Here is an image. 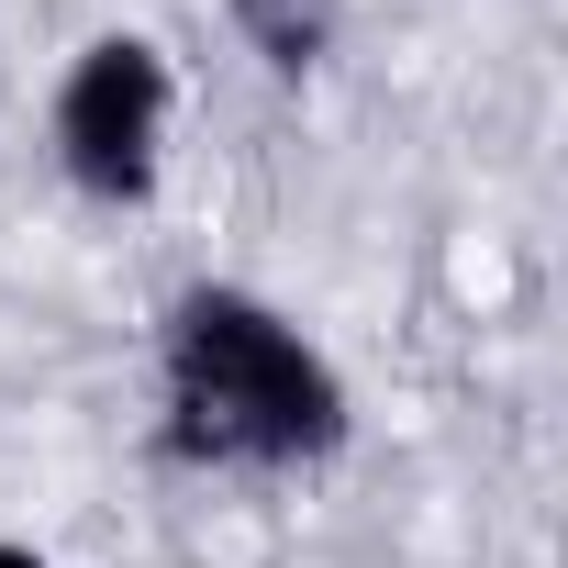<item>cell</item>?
<instances>
[{
    "mask_svg": "<svg viewBox=\"0 0 568 568\" xmlns=\"http://www.w3.org/2000/svg\"><path fill=\"white\" fill-rule=\"evenodd\" d=\"M156 402H168V457L190 468H324L357 424L335 357L234 278H201L168 302Z\"/></svg>",
    "mask_w": 568,
    "mask_h": 568,
    "instance_id": "obj_1",
    "label": "cell"
},
{
    "mask_svg": "<svg viewBox=\"0 0 568 568\" xmlns=\"http://www.w3.org/2000/svg\"><path fill=\"white\" fill-rule=\"evenodd\" d=\"M168 123H179V79L156 34H90L57 79V168L79 201L134 212L168 179Z\"/></svg>",
    "mask_w": 568,
    "mask_h": 568,
    "instance_id": "obj_2",
    "label": "cell"
},
{
    "mask_svg": "<svg viewBox=\"0 0 568 568\" xmlns=\"http://www.w3.org/2000/svg\"><path fill=\"white\" fill-rule=\"evenodd\" d=\"M223 12H234V34L267 79H313L346 34V0H223Z\"/></svg>",
    "mask_w": 568,
    "mask_h": 568,
    "instance_id": "obj_3",
    "label": "cell"
},
{
    "mask_svg": "<svg viewBox=\"0 0 568 568\" xmlns=\"http://www.w3.org/2000/svg\"><path fill=\"white\" fill-rule=\"evenodd\" d=\"M0 568H45V557H34V546H12V535H0Z\"/></svg>",
    "mask_w": 568,
    "mask_h": 568,
    "instance_id": "obj_4",
    "label": "cell"
}]
</instances>
